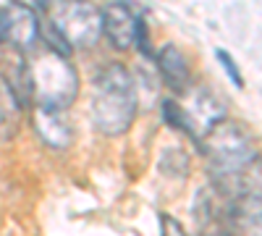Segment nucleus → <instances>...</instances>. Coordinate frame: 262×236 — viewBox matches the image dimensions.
<instances>
[{"instance_id": "6", "label": "nucleus", "mask_w": 262, "mask_h": 236, "mask_svg": "<svg viewBox=\"0 0 262 236\" xmlns=\"http://www.w3.org/2000/svg\"><path fill=\"white\" fill-rule=\"evenodd\" d=\"M137 24H139V16L126 3H107L100 11V32L111 39V45L118 48V50H126V48L134 45Z\"/></svg>"}, {"instance_id": "1", "label": "nucleus", "mask_w": 262, "mask_h": 236, "mask_svg": "<svg viewBox=\"0 0 262 236\" xmlns=\"http://www.w3.org/2000/svg\"><path fill=\"white\" fill-rule=\"evenodd\" d=\"M137 116V84L121 63H107L95 79L92 118L107 137H118Z\"/></svg>"}, {"instance_id": "4", "label": "nucleus", "mask_w": 262, "mask_h": 236, "mask_svg": "<svg viewBox=\"0 0 262 236\" xmlns=\"http://www.w3.org/2000/svg\"><path fill=\"white\" fill-rule=\"evenodd\" d=\"M69 48H92L100 39V11L86 3H37Z\"/></svg>"}, {"instance_id": "5", "label": "nucleus", "mask_w": 262, "mask_h": 236, "mask_svg": "<svg viewBox=\"0 0 262 236\" xmlns=\"http://www.w3.org/2000/svg\"><path fill=\"white\" fill-rule=\"evenodd\" d=\"M39 37V16L32 6H0V42H11L16 50H29Z\"/></svg>"}, {"instance_id": "9", "label": "nucleus", "mask_w": 262, "mask_h": 236, "mask_svg": "<svg viewBox=\"0 0 262 236\" xmlns=\"http://www.w3.org/2000/svg\"><path fill=\"white\" fill-rule=\"evenodd\" d=\"M217 55V60L223 63V69H226V74H228V79L236 84V87H244V79H242V74H238V66H236V60L226 53V50H217L215 53Z\"/></svg>"}, {"instance_id": "3", "label": "nucleus", "mask_w": 262, "mask_h": 236, "mask_svg": "<svg viewBox=\"0 0 262 236\" xmlns=\"http://www.w3.org/2000/svg\"><path fill=\"white\" fill-rule=\"evenodd\" d=\"M32 84H34V97L39 100V108H50V111L69 108L79 87L76 71L69 66V60L50 50L39 58L37 69H32Z\"/></svg>"}, {"instance_id": "11", "label": "nucleus", "mask_w": 262, "mask_h": 236, "mask_svg": "<svg viewBox=\"0 0 262 236\" xmlns=\"http://www.w3.org/2000/svg\"><path fill=\"white\" fill-rule=\"evenodd\" d=\"M6 121V108H3V95H0V126Z\"/></svg>"}, {"instance_id": "10", "label": "nucleus", "mask_w": 262, "mask_h": 236, "mask_svg": "<svg viewBox=\"0 0 262 236\" xmlns=\"http://www.w3.org/2000/svg\"><path fill=\"white\" fill-rule=\"evenodd\" d=\"M160 223H163V236H189V233L181 228L179 221H173V218H168V216H163Z\"/></svg>"}, {"instance_id": "8", "label": "nucleus", "mask_w": 262, "mask_h": 236, "mask_svg": "<svg viewBox=\"0 0 262 236\" xmlns=\"http://www.w3.org/2000/svg\"><path fill=\"white\" fill-rule=\"evenodd\" d=\"M158 69L163 74V81L176 95L186 92V87H189V63H186L184 53L176 45H163L160 48V53H158Z\"/></svg>"}, {"instance_id": "2", "label": "nucleus", "mask_w": 262, "mask_h": 236, "mask_svg": "<svg viewBox=\"0 0 262 236\" xmlns=\"http://www.w3.org/2000/svg\"><path fill=\"white\" fill-rule=\"evenodd\" d=\"M226 118V108L221 97H215L207 90H194L186 100H165L163 102V121L173 128L186 132L194 142H200L215 123Z\"/></svg>"}, {"instance_id": "7", "label": "nucleus", "mask_w": 262, "mask_h": 236, "mask_svg": "<svg viewBox=\"0 0 262 236\" xmlns=\"http://www.w3.org/2000/svg\"><path fill=\"white\" fill-rule=\"evenodd\" d=\"M34 128L39 139L50 144L53 149H66L71 144V123L66 121L63 111H50V108H39L34 111Z\"/></svg>"}]
</instances>
